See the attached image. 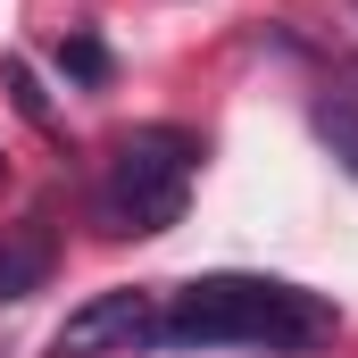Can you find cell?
<instances>
[{"label": "cell", "mask_w": 358, "mask_h": 358, "mask_svg": "<svg viewBox=\"0 0 358 358\" xmlns=\"http://www.w3.org/2000/svg\"><path fill=\"white\" fill-rule=\"evenodd\" d=\"M192 176H200V142H192L183 125H142V134H125L117 159H108L100 183H92V217H100V234H134V242H142V234L183 225Z\"/></svg>", "instance_id": "7a4b0ae2"}, {"label": "cell", "mask_w": 358, "mask_h": 358, "mask_svg": "<svg viewBox=\"0 0 358 358\" xmlns=\"http://www.w3.org/2000/svg\"><path fill=\"white\" fill-rule=\"evenodd\" d=\"M150 334H159V292L117 283V292H92L84 308L59 317L50 358H134V350H150Z\"/></svg>", "instance_id": "3957f363"}, {"label": "cell", "mask_w": 358, "mask_h": 358, "mask_svg": "<svg viewBox=\"0 0 358 358\" xmlns=\"http://www.w3.org/2000/svg\"><path fill=\"white\" fill-rule=\"evenodd\" d=\"M59 67H67L76 84H92V92L117 76V59H108V42H100V34H67V42H59Z\"/></svg>", "instance_id": "52a82bcc"}, {"label": "cell", "mask_w": 358, "mask_h": 358, "mask_svg": "<svg viewBox=\"0 0 358 358\" xmlns=\"http://www.w3.org/2000/svg\"><path fill=\"white\" fill-rule=\"evenodd\" d=\"M350 17H358V0H350Z\"/></svg>", "instance_id": "9c48e42d"}, {"label": "cell", "mask_w": 358, "mask_h": 358, "mask_svg": "<svg viewBox=\"0 0 358 358\" xmlns=\"http://www.w3.org/2000/svg\"><path fill=\"white\" fill-rule=\"evenodd\" d=\"M0 84H8V100H17V117H25V125H50V92H42V76H34V59H25V50H8V59H0Z\"/></svg>", "instance_id": "8992f818"}, {"label": "cell", "mask_w": 358, "mask_h": 358, "mask_svg": "<svg viewBox=\"0 0 358 358\" xmlns=\"http://www.w3.org/2000/svg\"><path fill=\"white\" fill-rule=\"evenodd\" d=\"M50 275H59V234H50V217H17V225H0V308L50 292Z\"/></svg>", "instance_id": "277c9868"}, {"label": "cell", "mask_w": 358, "mask_h": 358, "mask_svg": "<svg viewBox=\"0 0 358 358\" xmlns=\"http://www.w3.org/2000/svg\"><path fill=\"white\" fill-rule=\"evenodd\" d=\"M342 308L283 275H200L159 300L150 350H325Z\"/></svg>", "instance_id": "6da1fadb"}, {"label": "cell", "mask_w": 358, "mask_h": 358, "mask_svg": "<svg viewBox=\"0 0 358 358\" xmlns=\"http://www.w3.org/2000/svg\"><path fill=\"white\" fill-rule=\"evenodd\" d=\"M308 125H317V142L342 159V176H358V92H317Z\"/></svg>", "instance_id": "5b68a950"}, {"label": "cell", "mask_w": 358, "mask_h": 358, "mask_svg": "<svg viewBox=\"0 0 358 358\" xmlns=\"http://www.w3.org/2000/svg\"><path fill=\"white\" fill-rule=\"evenodd\" d=\"M0 176H8V159H0Z\"/></svg>", "instance_id": "ba28073f"}]
</instances>
